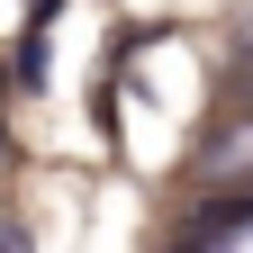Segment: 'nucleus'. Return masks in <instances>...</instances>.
Segmentation results:
<instances>
[{
	"instance_id": "nucleus-4",
	"label": "nucleus",
	"mask_w": 253,
	"mask_h": 253,
	"mask_svg": "<svg viewBox=\"0 0 253 253\" xmlns=\"http://www.w3.org/2000/svg\"><path fill=\"white\" fill-rule=\"evenodd\" d=\"M0 253H27V235H18V226H0Z\"/></svg>"
},
{
	"instance_id": "nucleus-3",
	"label": "nucleus",
	"mask_w": 253,
	"mask_h": 253,
	"mask_svg": "<svg viewBox=\"0 0 253 253\" xmlns=\"http://www.w3.org/2000/svg\"><path fill=\"white\" fill-rule=\"evenodd\" d=\"M63 18V0H27V27H54Z\"/></svg>"
},
{
	"instance_id": "nucleus-1",
	"label": "nucleus",
	"mask_w": 253,
	"mask_h": 253,
	"mask_svg": "<svg viewBox=\"0 0 253 253\" xmlns=\"http://www.w3.org/2000/svg\"><path fill=\"white\" fill-rule=\"evenodd\" d=\"M18 63H9V82L18 90H45V27H18V45H9Z\"/></svg>"
},
{
	"instance_id": "nucleus-2",
	"label": "nucleus",
	"mask_w": 253,
	"mask_h": 253,
	"mask_svg": "<svg viewBox=\"0 0 253 253\" xmlns=\"http://www.w3.org/2000/svg\"><path fill=\"white\" fill-rule=\"evenodd\" d=\"M226 90H235V100H244V109H253V45H244V54H235V73H226Z\"/></svg>"
},
{
	"instance_id": "nucleus-5",
	"label": "nucleus",
	"mask_w": 253,
	"mask_h": 253,
	"mask_svg": "<svg viewBox=\"0 0 253 253\" xmlns=\"http://www.w3.org/2000/svg\"><path fill=\"white\" fill-rule=\"evenodd\" d=\"M244 45H253V27H244Z\"/></svg>"
}]
</instances>
